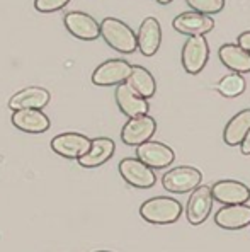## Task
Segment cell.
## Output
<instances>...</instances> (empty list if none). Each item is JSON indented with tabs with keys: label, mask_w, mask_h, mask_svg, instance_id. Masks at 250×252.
I'll return each mask as SVG.
<instances>
[{
	"label": "cell",
	"mask_w": 250,
	"mask_h": 252,
	"mask_svg": "<svg viewBox=\"0 0 250 252\" xmlns=\"http://www.w3.org/2000/svg\"><path fill=\"white\" fill-rule=\"evenodd\" d=\"M157 131V121L148 114L135 116L124 123L121 129V140L128 147H138L139 143L150 140Z\"/></svg>",
	"instance_id": "cell-7"
},
{
	"label": "cell",
	"mask_w": 250,
	"mask_h": 252,
	"mask_svg": "<svg viewBox=\"0 0 250 252\" xmlns=\"http://www.w3.org/2000/svg\"><path fill=\"white\" fill-rule=\"evenodd\" d=\"M131 70V63L121 58H112L97 66L92 73V84L97 87H112L128 79Z\"/></svg>",
	"instance_id": "cell-8"
},
{
	"label": "cell",
	"mask_w": 250,
	"mask_h": 252,
	"mask_svg": "<svg viewBox=\"0 0 250 252\" xmlns=\"http://www.w3.org/2000/svg\"><path fill=\"white\" fill-rule=\"evenodd\" d=\"M186 3L196 12L208 14V16L222 12L225 7V0H186Z\"/></svg>",
	"instance_id": "cell-24"
},
{
	"label": "cell",
	"mask_w": 250,
	"mask_h": 252,
	"mask_svg": "<svg viewBox=\"0 0 250 252\" xmlns=\"http://www.w3.org/2000/svg\"><path fill=\"white\" fill-rule=\"evenodd\" d=\"M220 62L230 68L231 72H238V73H249L250 72V53L245 51L242 46L233 43H226L220 48L218 51Z\"/></svg>",
	"instance_id": "cell-20"
},
{
	"label": "cell",
	"mask_w": 250,
	"mask_h": 252,
	"mask_svg": "<svg viewBox=\"0 0 250 252\" xmlns=\"http://www.w3.org/2000/svg\"><path fill=\"white\" fill-rule=\"evenodd\" d=\"M65 28L72 36L82 41H94L101 36V28L99 22L90 16V14L80 12V10H72L65 16Z\"/></svg>",
	"instance_id": "cell-11"
},
{
	"label": "cell",
	"mask_w": 250,
	"mask_h": 252,
	"mask_svg": "<svg viewBox=\"0 0 250 252\" xmlns=\"http://www.w3.org/2000/svg\"><path fill=\"white\" fill-rule=\"evenodd\" d=\"M12 125L24 133H45L50 128V118L43 109H16L12 111Z\"/></svg>",
	"instance_id": "cell-18"
},
{
	"label": "cell",
	"mask_w": 250,
	"mask_h": 252,
	"mask_svg": "<svg viewBox=\"0 0 250 252\" xmlns=\"http://www.w3.org/2000/svg\"><path fill=\"white\" fill-rule=\"evenodd\" d=\"M101 28V38L104 39L112 50L119 53L130 55L137 50V32L126 24V22L116 19V17H106L99 22Z\"/></svg>",
	"instance_id": "cell-2"
},
{
	"label": "cell",
	"mask_w": 250,
	"mask_h": 252,
	"mask_svg": "<svg viewBox=\"0 0 250 252\" xmlns=\"http://www.w3.org/2000/svg\"><path fill=\"white\" fill-rule=\"evenodd\" d=\"M174 29L181 34H206V32L213 31L215 28V21L208 14H201L196 10H191V12H182L172 22Z\"/></svg>",
	"instance_id": "cell-17"
},
{
	"label": "cell",
	"mask_w": 250,
	"mask_h": 252,
	"mask_svg": "<svg viewBox=\"0 0 250 252\" xmlns=\"http://www.w3.org/2000/svg\"><path fill=\"white\" fill-rule=\"evenodd\" d=\"M240 150H242V154H244V155H250V128H249L247 135L244 136V140H242Z\"/></svg>",
	"instance_id": "cell-27"
},
{
	"label": "cell",
	"mask_w": 250,
	"mask_h": 252,
	"mask_svg": "<svg viewBox=\"0 0 250 252\" xmlns=\"http://www.w3.org/2000/svg\"><path fill=\"white\" fill-rule=\"evenodd\" d=\"M50 102V92L45 87H26L9 99V107L16 109H43Z\"/></svg>",
	"instance_id": "cell-19"
},
{
	"label": "cell",
	"mask_w": 250,
	"mask_h": 252,
	"mask_svg": "<svg viewBox=\"0 0 250 252\" xmlns=\"http://www.w3.org/2000/svg\"><path fill=\"white\" fill-rule=\"evenodd\" d=\"M51 150L63 158H79L90 148V138L82 133H60L51 140Z\"/></svg>",
	"instance_id": "cell-9"
},
{
	"label": "cell",
	"mask_w": 250,
	"mask_h": 252,
	"mask_svg": "<svg viewBox=\"0 0 250 252\" xmlns=\"http://www.w3.org/2000/svg\"><path fill=\"white\" fill-rule=\"evenodd\" d=\"M114 99H116V104L119 107V111L128 118L141 116V114L148 113V107H150L148 99L139 95L126 82H121L116 85Z\"/></svg>",
	"instance_id": "cell-12"
},
{
	"label": "cell",
	"mask_w": 250,
	"mask_h": 252,
	"mask_svg": "<svg viewBox=\"0 0 250 252\" xmlns=\"http://www.w3.org/2000/svg\"><path fill=\"white\" fill-rule=\"evenodd\" d=\"M139 215L152 225H172L181 218L182 205L175 198L155 196L139 206Z\"/></svg>",
	"instance_id": "cell-1"
},
{
	"label": "cell",
	"mask_w": 250,
	"mask_h": 252,
	"mask_svg": "<svg viewBox=\"0 0 250 252\" xmlns=\"http://www.w3.org/2000/svg\"><path fill=\"white\" fill-rule=\"evenodd\" d=\"M119 174L130 186L148 189L157 183V176L152 167L141 162L138 157H128L119 162Z\"/></svg>",
	"instance_id": "cell-5"
},
{
	"label": "cell",
	"mask_w": 250,
	"mask_h": 252,
	"mask_svg": "<svg viewBox=\"0 0 250 252\" xmlns=\"http://www.w3.org/2000/svg\"><path fill=\"white\" fill-rule=\"evenodd\" d=\"M157 2H159L160 5H167V3H170L172 0H157Z\"/></svg>",
	"instance_id": "cell-28"
},
{
	"label": "cell",
	"mask_w": 250,
	"mask_h": 252,
	"mask_svg": "<svg viewBox=\"0 0 250 252\" xmlns=\"http://www.w3.org/2000/svg\"><path fill=\"white\" fill-rule=\"evenodd\" d=\"M114 150H116V143L114 140L108 138V136H99V138L90 140V148L77 158L79 165H82L83 169H95L104 165L109 158L112 157Z\"/></svg>",
	"instance_id": "cell-14"
},
{
	"label": "cell",
	"mask_w": 250,
	"mask_h": 252,
	"mask_svg": "<svg viewBox=\"0 0 250 252\" xmlns=\"http://www.w3.org/2000/svg\"><path fill=\"white\" fill-rule=\"evenodd\" d=\"M213 208V194L209 186H196L187 201L186 217L191 225H201L208 220Z\"/></svg>",
	"instance_id": "cell-10"
},
{
	"label": "cell",
	"mask_w": 250,
	"mask_h": 252,
	"mask_svg": "<svg viewBox=\"0 0 250 252\" xmlns=\"http://www.w3.org/2000/svg\"><path fill=\"white\" fill-rule=\"evenodd\" d=\"M203 181V174L199 169L189 167V165H179L164 174L162 177V186L165 191L182 194V192L193 191L196 186H199Z\"/></svg>",
	"instance_id": "cell-3"
},
{
	"label": "cell",
	"mask_w": 250,
	"mask_h": 252,
	"mask_svg": "<svg viewBox=\"0 0 250 252\" xmlns=\"http://www.w3.org/2000/svg\"><path fill=\"white\" fill-rule=\"evenodd\" d=\"M213 199L223 203V205H237V203H247L250 199V188L240 181L225 179L218 181L211 186Z\"/></svg>",
	"instance_id": "cell-15"
},
{
	"label": "cell",
	"mask_w": 250,
	"mask_h": 252,
	"mask_svg": "<svg viewBox=\"0 0 250 252\" xmlns=\"http://www.w3.org/2000/svg\"><path fill=\"white\" fill-rule=\"evenodd\" d=\"M137 157L145 162L153 170L167 169L175 160V152L162 142H153L152 138L137 147Z\"/></svg>",
	"instance_id": "cell-6"
},
{
	"label": "cell",
	"mask_w": 250,
	"mask_h": 252,
	"mask_svg": "<svg viewBox=\"0 0 250 252\" xmlns=\"http://www.w3.org/2000/svg\"><path fill=\"white\" fill-rule=\"evenodd\" d=\"M162 43V26L155 17H145L137 32V46L143 57H153Z\"/></svg>",
	"instance_id": "cell-13"
},
{
	"label": "cell",
	"mask_w": 250,
	"mask_h": 252,
	"mask_svg": "<svg viewBox=\"0 0 250 252\" xmlns=\"http://www.w3.org/2000/svg\"><path fill=\"white\" fill-rule=\"evenodd\" d=\"M215 87L223 97L233 99V97H238L240 94H244L245 87H247V82H245L242 73L231 72V73H228V75L222 77Z\"/></svg>",
	"instance_id": "cell-23"
},
{
	"label": "cell",
	"mask_w": 250,
	"mask_h": 252,
	"mask_svg": "<svg viewBox=\"0 0 250 252\" xmlns=\"http://www.w3.org/2000/svg\"><path fill=\"white\" fill-rule=\"evenodd\" d=\"M215 223L225 230H240L250 225V206L247 203L225 205L222 210L216 211Z\"/></svg>",
	"instance_id": "cell-16"
},
{
	"label": "cell",
	"mask_w": 250,
	"mask_h": 252,
	"mask_svg": "<svg viewBox=\"0 0 250 252\" xmlns=\"http://www.w3.org/2000/svg\"><path fill=\"white\" fill-rule=\"evenodd\" d=\"M250 128V109H244L237 113L225 126L223 140L228 147H237L242 143L244 136L247 135Z\"/></svg>",
	"instance_id": "cell-22"
},
{
	"label": "cell",
	"mask_w": 250,
	"mask_h": 252,
	"mask_svg": "<svg viewBox=\"0 0 250 252\" xmlns=\"http://www.w3.org/2000/svg\"><path fill=\"white\" fill-rule=\"evenodd\" d=\"M209 60V46L204 34L187 36L182 46V66L189 75H197Z\"/></svg>",
	"instance_id": "cell-4"
},
{
	"label": "cell",
	"mask_w": 250,
	"mask_h": 252,
	"mask_svg": "<svg viewBox=\"0 0 250 252\" xmlns=\"http://www.w3.org/2000/svg\"><path fill=\"white\" fill-rule=\"evenodd\" d=\"M70 0H34V9L43 14L58 12L68 5Z\"/></svg>",
	"instance_id": "cell-25"
},
{
	"label": "cell",
	"mask_w": 250,
	"mask_h": 252,
	"mask_svg": "<svg viewBox=\"0 0 250 252\" xmlns=\"http://www.w3.org/2000/svg\"><path fill=\"white\" fill-rule=\"evenodd\" d=\"M237 44L238 46H242L245 51H249L250 53V31H245L242 32V34H238V39H237Z\"/></svg>",
	"instance_id": "cell-26"
},
{
	"label": "cell",
	"mask_w": 250,
	"mask_h": 252,
	"mask_svg": "<svg viewBox=\"0 0 250 252\" xmlns=\"http://www.w3.org/2000/svg\"><path fill=\"white\" fill-rule=\"evenodd\" d=\"M128 85H130L133 91H137L139 95H143L145 99H150L155 95L157 92V82L155 77L145 68V66L139 65H131L130 75L124 80Z\"/></svg>",
	"instance_id": "cell-21"
}]
</instances>
